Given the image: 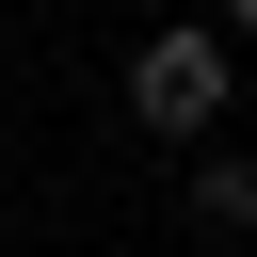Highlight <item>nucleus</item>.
I'll use <instances>...</instances> for the list:
<instances>
[{"instance_id":"1","label":"nucleus","mask_w":257,"mask_h":257,"mask_svg":"<svg viewBox=\"0 0 257 257\" xmlns=\"http://www.w3.org/2000/svg\"><path fill=\"white\" fill-rule=\"evenodd\" d=\"M128 112H145L161 145H209V128H225V32L161 16V32L128 48Z\"/></svg>"},{"instance_id":"2","label":"nucleus","mask_w":257,"mask_h":257,"mask_svg":"<svg viewBox=\"0 0 257 257\" xmlns=\"http://www.w3.org/2000/svg\"><path fill=\"white\" fill-rule=\"evenodd\" d=\"M193 209H209V225H257V161L209 145V161H193Z\"/></svg>"},{"instance_id":"3","label":"nucleus","mask_w":257,"mask_h":257,"mask_svg":"<svg viewBox=\"0 0 257 257\" xmlns=\"http://www.w3.org/2000/svg\"><path fill=\"white\" fill-rule=\"evenodd\" d=\"M209 16H225V32H257V0H209Z\"/></svg>"}]
</instances>
